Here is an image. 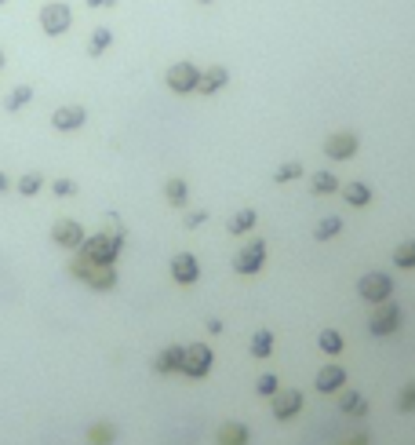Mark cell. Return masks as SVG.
<instances>
[{
  "instance_id": "6da1fadb",
  "label": "cell",
  "mask_w": 415,
  "mask_h": 445,
  "mask_svg": "<svg viewBox=\"0 0 415 445\" xmlns=\"http://www.w3.org/2000/svg\"><path fill=\"white\" fill-rule=\"evenodd\" d=\"M120 245H124V234H95V237H84L81 245V259L91 263V266H113V259L120 256Z\"/></svg>"
},
{
  "instance_id": "7a4b0ae2",
  "label": "cell",
  "mask_w": 415,
  "mask_h": 445,
  "mask_svg": "<svg viewBox=\"0 0 415 445\" xmlns=\"http://www.w3.org/2000/svg\"><path fill=\"white\" fill-rule=\"evenodd\" d=\"M70 270H73L81 281H88V289H95V292H109V289L117 285V270H113V266H91V263H84V259H77Z\"/></svg>"
},
{
  "instance_id": "3957f363",
  "label": "cell",
  "mask_w": 415,
  "mask_h": 445,
  "mask_svg": "<svg viewBox=\"0 0 415 445\" xmlns=\"http://www.w3.org/2000/svg\"><path fill=\"white\" fill-rule=\"evenodd\" d=\"M208 369H212V351H208L204 343H189V347H182V365H179V372H182V376L201 379V376H208Z\"/></svg>"
},
{
  "instance_id": "277c9868",
  "label": "cell",
  "mask_w": 415,
  "mask_h": 445,
  "mask_svg": "<svg viewBox=\"0 0 415 445\" xmlns=\"http://www.w3.org/2000/svg\"><path fill=\"white\" fill-rule=\"evenodd\" d=\"M73 22V11L66 4H44L40 8V29L47 37H62Z\"/></svg>"
},
{
  "instance_id": "5b68a950",
  "label": "cell",
  "mask_w": 415,
  "mask_h": 445,
  "mask_svg": "<svg viewBox=\"0 0 415 445\" xmlns=\"http://www.w3.org/2000/svg\"><path fill=\"white\" fill-rule=\"evenodd\" d=\"M197 81H201V70L194 66V62H175V66L168 70V88L171 91H197Z\"/></svg>"
},
{
  "instance_id": "8992f818",
  "label": "cell",
  "mask_w": 415,
  "mask_h": 445,
  "mask_svg": "<svg viewBox=\"0 0 415 445\" xmlns=\"http://www.w3.org/2000/svg\"><path fill=\"white\" fill-rule=\"evenodd\" d=\"M390 289H393V281H390L386 274H379V270L364 274V278H361V285H357L361 299H372V303H382V299H390Z\"/></svg>"
},
{
  "instance_id": "52a82bcc",
  "label": "cell",
  "mask_w": 415,
  "mask_h": 445,
  "mask_svg": "<svg viewBox=\"0 0 415 445\" xmlns=\"http://www.w3.org/2000/svg\"><path fill=\"white\" fill-rule=\"evenodd\" d=\"M52 241L62 245V248H81V245H84V227H81L77 219H55Z\"/></svg>"
},
{
  "instance_id": "ba28073f",
  "label": "cell",
  "mask_w": 415,
  "mask_h": 445,
  "mask_svg": "<svg viewBox=\"0 0 415 445\" xmlns=\"http://www.w3.org/2000/svg\"><path fill=\"white\" fill-rule=\"evenodd\" d=\"M263 256H266V245L259 241V237H251V241L237 252V259H233V270L237 274H255V270L263 266Z\"/></svg>"
},
{
  "instance_id": "9c48e42d",
  "label": "cell",
  "mask_w": 415,
  "mask_h": 445,
  "mask_svg": "<svg viewBox=\"0 0 415 445\" xmlns=\"http://www.w3.org/2000/svg\"><path fill=\"white\" fill-rule=\"evenodd\" d=\"M84 121H88V110L84 106H58L55 114H52L55 132H77V128H84Z\"/></svg>"
},
{
  "instance_id": "30bf717a",
  "label": "cell",
  "mask_w": 415,
  "mask_h": 445,
  "mask_svg": "<svg viewBox=\"0 0 415 445\" xmlns=\"http://www.w3.org/2000/svg\"><path fill=\"white\" fill-rule=\"evenodd\" d=\"M171 278L179 281V285H194V281L201 278V266H197V259L189 256V252H182V256H175V259H171Z\"/></svg>"
},
{
  "instance_id": "8fae6325",
  "label": "cell",
  "mask_w": 415,
  "mask_h": 445,
  "mask_svg": "<svg viewBox=\"0 0 415 445\" xmlns=\"http://www.w3.org/2000/svg\"><path fill=\"white\" fill-rule=\"evenodd\" d=\"M324 153L335 157V161H346V157L357 153V139L350 135V132H339V135H331V139L324 142Z\"/></svg>"
},
{
  "instance_id": "7c38bea8",
  "label": "cell",
  "mask_w": 415,
  "mask_h": 445,
  "mask_svg": "<svg viewBox=\"0 0 415 445\" xmlns=\"http://www.w3.org/2000/svg\"><path fill=\"white\" fill-rule=\"evenodd\" d=\"M397 322H401V310H397V307H379V310L372 314L368 329L375 332V336H386V332L397 329Z\"/></svg>"
},
{
  "instance_id": "4fadbf2b",
  "label": "cell",
  "mask_w": 415,
  "mask_h": 445,
  "mask_svg": "<svg viewBox=\"0 0 415 445\" xmlns=\"http://www.w3.org/2000/svg\"><path fill=\"white\" fill-rule=\"evenodd\" d=\"M299 405H302V394H299V391H281V394H274V416H277V420H292L295 412H299Z\"/></svg>"
},
{
  "instance_id": "5bb4252c",
  "label": "cell",
  "mask_w": 415,
  "mask_h": 445,
  "mask_svg": "<svg viewBox=\"0 0 415 445\" xmlns=\"http://www.w3.org/2000/svg\"><path fill=\"white\" fill-rule=\"evenodd\" d=\"M179 365H182V347H164L153 361V369L161 376H171V372H179Z\"/></svg>"
},
{
  "instance_id": "9a60e30c",
  "label": "cell",
  "mask_w": 415,
  "mask_h": 445,
  "mask_svg": "<svg viewBox=\"0 0 415 445\" xmlns=\"http://www.w3.org/2000/svg\"><path fill=\"white\" fill-rule=\"evenodd\" d=\"M226 81H230V73L222 70V66H212L208 73H201V81H197V91H201V95H212V91H219V88L226 84Z\"/></svg>"
},
{
  "instance_id": "2e32d148",
  "label": "cell",
  "mask_w": 415,
  "mask_h": 445,
  "mask_svg": "<svg viewBox=\"0 0 415 445\" xmlns=\"http://www.w3.org/2000/svg\"><path fill=\"white\" fill-rule=\"evenodd\" d=\"M343 379H346V372L339 369V365H324L321 372H317V391H339L343 387Z\"/></svg>"
},
{
  "instance_id": "e0dca14e",
  "label": "cell",
  "mask_w": 415,
  "mask_h": 445,
  "mask_svg": "<svg viewBox=\"0 0 415 445\" xmlns=\"http://www.w3.org/2000/svg\"><path fill=\"white\" fill-rule=\"evenodd\" d=\"M29 99H33V88H29V84H19V88H11V91H8L4 110H8V114H19V110H22Z\"/></svg>"
},
{
  "instance_id": "ac0fdd59",
  "label": "cell",
  "mask_w": 415,
  "mask_h": 445,
  "mask_svg": "<svg viewBox=\"0 0 415 445\" xmlns=\"http://www.w3.org/2000/svg\"><path fill=\"white\" fill-rule=\"evenodd\" d=\"M343 197H346L350 204H357V209H364V204L372 201V190L364 186V183H346V186H343Z\"/></svg>"
},
{
  "instance_id": "d6986e66",
  "label": "cell",
  "mask_w": 415,
  "mask_h": 445,
  "mask_svg": "<svg viewBox=\"0 0 415 445\" xmlns=\"http://www.w3.org/2000/svg\"><path fill=\"white\" fill-rule=\"evenodd\" d=\"M109 44H113V33H109L106 26H99V29L91 33V40H88V55H91V59H99Z\"/></svg>"
},
{
  "instance_id": "ffe728a7",
  "label": "cell",
  "mask_w": 415,
  "mask_h": 445,
  "mask_svg": "<svg viewBox=\"0 0 415 445\" xmlns=\"http://www.w3.org/2000/svg\"><path fill=\"white\" fill-rule=\"evenodd\" d=\"M113 438H117V427L113 423H95L91 431H88V442L91 445H113Z\"/></svg>"
},
{
  "instance_id": "44dd1931",
  "label": "cell",
  "mask_w": 415,
  "mask_h": 445,
  "mask_svg": "<svg viewBox=\"0 0 415 445\" xmlns=\"http://www.w3.org/2000/svg\"><path fill=\"white\" fill-rule=\"evenodd\" d=\"M251 227H255V212H251V209L233 212L230 222H226V230H230V234H244V230H251Z\"/></svg>"
},
{
  "instance_id": "7402d4cb",
  "label": "cell",
  "mask_w": 415,
  "mask_h": 445,
  "mask_svg": "<svg viewBox=\"0 0 415 445\" xmlns=\"http://www.w3.org/2000/svg\"><path fill=\"white\" fill-rule=\"evenodd\" d=\"M269 351H274V332L259 329V332L251 336V354H255V358H266Z\"/></svg>"
},
{
  "instance_id": "603a6c76",
  "label": "cell",
  "mask_w": 415,
  "mask_h": 445,
  "mask_svg": "<svg viewBox=\"0 0 415 445\" xmlns=\"http://www.w3.org/2000/svg\"><path fill=\"white\" fill-rule=\"evenodd\" d=\"M317 347H321L324 354H343V336H339V332H331V329H324L321 336H317Z\"/></svg>"
},
{
  "instance_id": "cb8c5ba5",
  "label": "cell",
  "mask_w": 415,
  "mask_h": 445,
  "mask_svg": "<svg viewBox=\"0 0 415 445\" xmlns=\"http://www.w3.org/2000/svg\"><path fill=\"white\" fill-rule=\"evenodd\" d=\"M335 186H339V183H335L331 172H313V176H310V190H313V194H331Z\"/></svg>"
},
{
  "instance_id": "d4e9b609",
  "label": "cell",
  "mask_w": 415,
  "mask_h": 445,
  "mask_svg": "<svg viewBox=\"0 0 415 445\" xmlns=\"http://www.w3.org/2000/svg\"><path fill=\"white\" fill-rule=\"evenodd\" d=\"M186 194H189V190H186V183H182V179H168L164 197L175 204V209H182V204H186Z\"/></svg>"
},
{
  "instance_id": "484cf974",
  "label": "cell",
  "mask_w": 415,
  "mask_h": 445,
  "mask_svg": "<svg viewBox=\"0 0 415 445\" xmlns=\"http://www.w3.org/2000/svg\"><path fill=\"white\" fill-rule=\"evenodd\" d=\"M40 186H44V176H40V172H26V176L19 179V194H22V197H33Z\"/></svg>"
},
{
  "instance_id": "4316f807",
  "label": "cell",
  "mask_w": 415,
  "mask_h": 445,
  "mask_svg": "<svg viewBox=\"0 0 415 445\" xmlns=\"http://www.w3.org/2000/svg\"><path fill=\"white\" fill-rule=\"evenodd\" d=\"M219 442L222 445H248V431H244V427H237V423H226Z\"/></svg>"
},
{
  "instance_id": "83f0119b",
  "label": "cell",
  "mask_w": 415,
  "mask_h": 445,
  "mask_svg": "<svg viewBox=\"0 0 415 445\" xmlns=\"http://www.w3.org/2000/svg\"><path fill=\"white\" fill-rule=\"evenodd\" d=\"M393 263H397V266H405V270H412V266H415V241L397 245V252H393Z\"/></svg>"
},
{
  "instance_id": "f1b7e54d",
  "label": "cell",
  "mask_w": 415,
  "mask_h": 445,
  "mask_svg": "<svg viewBox=\"0 0 415 445\" xmlns=\"http://www.w3.org/2000/svg\"><path fill=\"white\" fill-rule=\"evenodd\" d=\"M339 227H343V222L339 219H321V222H317V230H313V237H317V241H328V237H335V234H339Z\"/></svg>"
},
{
  "instance_id": "f546056e",
  "label": "cell",
  "mask_w": 415,
  "mask_h": 445,
  "mask_svg": "<svg viewBox=\"0 0 415 445\" xmlns=\"http://www.w3.org/2000/svg\"><path fill=\"white\" fill-rule=\"evenodd\" d=\"M255 391H259V394H277V376L274 372H263L259 379H255Z\"/></svg>"
},
{
  "instance_id": "4dcf8cb0",
  "label": "cell",
  "mask_w": 415,
  "mask_h": 445,
  "mask_svg": "<svg viewBox=\"0 0 415 445\" xmlns=\"http://www.w3.org/2000/svg\"><path fill=\"white\" fill-rule=\"evenodd\" d=\"M52 190H55V197H73L77 194V183L73 179H55Z\"/></svg>"
},
{
  "instance_id": "1f68e13d",
  "label": "cell",
  "mask_w": 415,
  "mask_h": 445,
  "mask_svg": "<svg viewBox=\"0 0 415 445\" xmlns=\"http://www.w3.org/2000/svg\"><path fill=\"white\" fill-rule=\"evenodd\" d=\"M364 409H368V405H364L361 394H346V398H343V412H364Z\"/></svg>"
},
{
  "instance_id": "d6a6232c",
  "label": "cell",
  "mask_w": 415,
  "mask_h": 445,
  "mask_svg": "<svg viewBox=\"0 0 415 445\" xmlns=\"http://www.w3.org/2000/svg\"><path fill=\"white\" fill-rule=\"evenodd\" d=\"M299 176H302V165H284L274 179H277V183H288V179H299Z\"/></svg>"
},
{
  "instance_id": "836d02e7",
  "label": "cell",
  "mask_w": 415,
  "mask_h": 445,
  "mask_svg": "<svg viewBox=\"0 0 415 445\" xmlns=\"http://www.w3.org/2000/svg\"><path fill=\"white\" fill-rule=\"evenodd\" d=\"M84 4H88V8H113L117 0H84Z\"/></svg>"
},
{
  "instance_id": "e575fe53",
  "label": "cell",
  "mask_w": 415,
  "mask_h": 445,
  "mask_svg": "<svg viewBox=\"0 0 415 445\" xmlns=\"http://www.w3.org/2000/svg\"><path fill=\"white\" fill-rule=\"evenodd\" d=\"M197 222H204V212H194V216L186 219V227H197Z\"/></svg>"
},
{
  "instance_id": "d590c367",
  "label": "cell",
  "mask_w": 415,
  "mask_h": 445,
  "mask_svg": "<svg viewBox=\"0 0 415 445\" xmlns=\"http://www.w3.org/2000/svg\"><path fill=\"white\" fill-rule=\"evenodd\" d=\"M8 186H11V179L4 176V172H0V194H4V190H8Z\"/></svg>"
},
{
  "instance_id": "8d00e7d4",
  "label": "cell",
  "mask_w": 415,
  "mask_h": 445,
  "mask_svg": "<svg viewBox=\"0 0 415 445\" xmlns=\"http://www.w3.org/2000/svg\"><path fill=\"white\" fill-rule=\"evenodd\" d=\"M4 62H8V59H4V52H0V70H4Z\"/></svg>"
},
{
  "instance_id": "74e56055",
  "label": "cell",
  "mask_w": 415,
  "mask_h": 445,
  "mask_svg": "<svg viewBox=\"0 0 415 445\" xmlns=\"http://www.w3.org/2000/svg\"><path fill=\"white\" fill-rule=\"evenodd\" d=\"M201 4H212V0H201Z\"/></svg>"
},
{
  "instance_id": "f35d334b",
  "label": "cell",
  "mask_w": 415,
  "mask_h": 445,
  "mask_svg": "<svg viewBox=\"0 0 415 445\" xmlns=\"http://www.w3.org/2000/svg\"><path fill=\"white\" fill-rule=\"evenodd\" d=\"M0 4H8V0H0Z\"/></svg>"
}]
</instances>
